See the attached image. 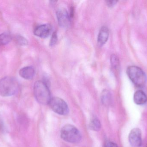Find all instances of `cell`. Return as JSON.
Here are the masks:
<instances>
[{"mask_svg":"<svg viewBox=\"0 0 147 147\" xmlns=\"http://www.w3.org/2000/svg\"><path fill=\"white\" fill-rule=\"evenodd\" d=\"M129 140L133 146L140 147L142 143L141 131L138 128L132 129L129 133Z\"/></svg>","mask_w":147,"mask_h":147,"instance_id":"52a82bcc","label":"cell"},{"mask_svg":"<svg viewBox=\"0 0 147 147\" xmlns=\"http://www.w3.org/2000/svg\"><path fill=\"white\" fill-rule=\"evenodd\" d=\"M111 63L113 69H116L118 68L119 66V60L118 57L115 54H112L111 55Z\"/></svg>","mask_w":147,"mask_h":147,"instance_id":"9a60e30c","label":"cell"},{"mask_svg":"<svg viewBox=\"0 0 147 147\" xmlns=\"http://www.w3.org/2000/svg\"><path fill=\"white\" fill-rule=\"evenodd\" d=\"M19 74L20 77L25 79H32L35 74V70L32 66H26L20 70Z\"/></svg>","mask_w":147,"mask_h":147,"instance_id":"30bf717a","label":"cell"},{"mask_svg":"<svg viewBox=\"0 0 147 147\" xmlns=\"http://www.w3.org/2000/svg\"><path fill=\"white\" fill-rule=\"evenodd\" d=\"M134 102L138 105L145 104L147 101V97L144 91L138 90L135 93L134 97Z\"/></svg>","mask_w":147,"mask_h":147,"instance_id":"8fae6325","label":"cell"},{"mask_svg":"<svg viewBox=\"0 0 147 147\" xmlns=\"http://www.w3.org/2000/svg\"><path fill=\"white\" fill-rule=\"evenodd\" d=\"M49 104L52 110L59 114L65 115L69 113L68 105L61 98L58 97L51 98Z\"/></svg>","mask_w":147,"mask_h":147,"instance_id":"5b68a950","label":"cell"},{"mask_svg":"<svg viewBox=\"0 0 147 147\" xmlns=\"http://www.w3.org/2000/svg\"><path fill=\"white\" fill-rule=\"evenodd\" d=\"M34 96L38 102L40 104H49L51 98V93L47 85L45 82L38 81L34 86Z\"/></svg>","mask_w":147,"mask_h":147,"instance_id":"6da1fadb","label":"cell"},{"mask_svg":"<svg viewBox=\"0 0 147 147\" xmlns=\"http://www.w3.org/2000/svg\"><path fill=\"white\" fill-rule=\"evenodd\" d=\"M105 147H118L116 144L111 142H108L105 143Z\"/></svg>","mask_w":147,"mask_h":147,"instance_id":"ac0fdd59","label":"cell"},{"mask_svg":"<svg viewBox=\"0 0 147 147\" xmlns=\"http://www.w3.org/2000/svg\"><path fill=\"white\" fill-rule=\"evenodd\" d=\"M52 29V28L50 24H42L35 28L34 34L35 35L40 38H46L51 34Z\"/></svg>","mask_w":147,"mask_h":147,"instance_id":"ba28073f","label":"cell"},{"mask_svg":"<svg viewBox=\"0 0 147 147\" xmlns=\"http://www.w3.org/2000/svg\"><path fill=\"white\" fill-rule=\"evenodd\" d=\"M57 33L56 32H54L53 34L51 41H50V46H53L54 45L57 43Z\"/></svg>","mask_w":147,"mask_h":147,"instance_id":"e0dca14e","label":"cell"},{"mask_svg":"<svg viewBox=\"0 0 147 147\" xmlns=\"http://www.w3.org/2000/svg\"><path fill=\"white\" fill-rule=\"evenodd\" d=\"M61 138L69 143H78L81 140V134L79 131L74 126L66 125L61 130Z\"/></svg>","mask_w":147,"mask_h":147,"instance_id":"277c9868","label":"cell"},{"mask_svg":"<svg viewBox=\"0 0 147 147\" xmlns=\"http://www.w3.org/2000/svg\"><path fill=\"white\" fill-rule=\"evenodd\" d=\"M12 36L8 33H4L0 35V45H6L10 42Z\"/></svg>","mask_w":147,"mask_h":147,"instance_id":"4fadbf2b","label":"cell"},{"mask_svg":"<svg viewBox=\"0 0 147 147\" xmlns=\"http://www.w3.org/2000/svg\"><path fill=\"white\" fill-rule=\"evenodd\" d=\"M102 102L105 106H109L111 103V96L109 91L104 90L101 96Z\"/></svg>","mask_w":147,"mask_h":147,"instance_id":"7c38bea8","label":"cell"},{"mask_svg":"<svg viewBox=\"0 0 147 147\" xmlns=\"http://www.w3.org/2000/svg\"><path fill=\"white\" fill-rule=\"evenodd\" d=\"M109 37V30L107 27H102L98 33V42L100 45L105 44L108 41Z\"/></svg>","mask_w":147,"mask_h":147,"instance_id":"9c48e42d","label":"cell"},{"mask_svg":"<svg viewBox=\"0 0 147 147\" xmlns=\"http://www.w3.org/2000/svg\"><path fill=\"white\" fill-rule=\"evenodd\" d=\"M57 17L59 26L68 28L70 24V16L64 8L59 9L57 12Z\"/></svg>","mask_w":147,"mask_h":147,"instance_id":"8992f818","label":"cell"},{"mask_svg":"<svg viewBox=\"0 0 147 147\" xmlns=\"http://www.w3.org/2000/svg\"><path fill=\"white\" fill-rule=\"evenodd\" d=\"M117 3V1H107L106 3L109 7H111L114 6Z\"/></svg>","mask_w":147,"mask_h":147,"instance_id":"d6986e66","label":"cell"},{"mask_svg":"<svg viewBox=\"0 0 147 147\" xmlns=\"http://www.w3.org/2000/svg\"></svg>","mask_w":147,"mask_h":147,"instance_id":"ffe728a7","label":"cell"},{"mask_svg":"<svg viewBox=\"0 0 147 147\" xmlns=\"http://www.w3.org/2000/svg\"><path fill=\"white\" fill-rule=\"evenodd\" d=\"M19 89L17 80L12 77H5L0 80V95L8 97L16 94Z\"/></svg>","mask_w":147,"mask_h":147,"instance_id":"7a4b0ae2","label":"cell"},{"mask_svg":"<svg viewBox=\"0 0 147 147\" xmlns=\"http://www.w3.org/2000/svg\"><path fill=\"white\" fill-rule=\"evenodd\" d=\"M16 41L19 43V45L22 46L26 45L28 44V41L23 36L18 35L16 38Z\"/></svg>","mask_w":147,"mask_h":147,"instance_id":"2e32d148","label":"cell"},{"mask_svg":"<svg viewBox=\"0 0 147 147\" xmlns=\"http://www.w3.org/2000/svg\"><path fill=\"white\" fill-rule=\"evenodd\" d=\"M101 124L99 120L97 118H94L91 121L90 127L93 131H98L101 129Z\"/></svg>","mask_w":147,"mask_h":147,"instance_id":"5bb4252c","label":"cell"},{"mask_svg":"<svg viewBox=\"0 0 147 147\" xmlns=\"http://www.w3.org/2000/svg\"><path fill=\"white\" fill-rule=\"evenodd\" d=\"M127 74L132 82L137 87L144 86L146 82V76L140 67L130 66L128 67Z\"/></svg>","mask_w":147,"mask_h":147,"instance_id":"3957f363","label":"cell"}]
</instances>
